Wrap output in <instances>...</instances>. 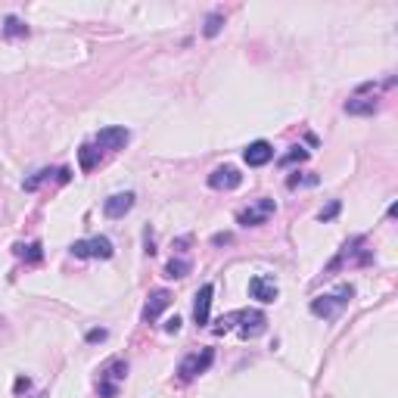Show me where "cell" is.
<instances>
[{"label": "cell", "instance_id": "cell-1", "mask_svg": "<svg viewBox=\"0 0 398 398\" xmlns=\"http://www.w3.org/2000/svg\"><path fill=\"white\" fill-rule=\"evenodd\" d=\"M234 324H240V336L243 339H256V336H262V333L267 330V317L262 314V311H256V308H246V311H234V314H224L218 324L212 327L215 336H224L227 330H234Z\"/></svg>", "mask_w": 398, "mask_h": 398}, {"label": "cell", "instance_id": "cell-2", "mask_svg": "<svg viewBox=\"0 0 398 398\" xmlns=\"http://www.w3.org/2000/svg\"><path fill=\"white\" fill-rule=\"evenodd\" d=\"M354 296V286L352 284H339L333 293H321L311 299V314L314 317H324V321H333V317L343 314V308L352 302Z\"/></svg>", "mask_w": 398, "mask_h": 398}, {"label": "cell", "instance_id": "cell-3", "mask_svg": "<svg viewBox=\"0 0 398 398\" xmlns=\"http://www.w3.org/2000/svg\"><path fill=\"white\" fill-rule=\"evenodd\" d=\"M128 376V361L125 358H110L103 367H100V383L97 392L103 398H115L119 395V383Z\"/></svg>", "mask_w": 398, "mask_h": 398}, {"label": "cell", "instance_id": "cell-4", "mask_svg": "<svg viewBox=\"0 0 398 398\" xmlns=\"http://www.w3.org/2000/svg\"><path fill=\"white\" fill-rule=\"evenodd\" d=\"M75 258H112V240L110 237H91V240H75L69 246Z\"/></svg>", "mask_w": 398, "mask_h": 398}, {"label": "cell", "instance_id": "cell-5", "mask_svg": "<svg viewBox=\"0 0 398 398\" xmlns=\"http://www.w3.org/2000/svg\"><path fill=\"white\" fill-rule=\"evenodd\" d=\"M212 361H215V352H212V349H202V352L187 354V358L180 361V367H178L180 380H193V376L206 373L208 367H212Z\"/></svg>", "mask_w": 398, "mask_h": 398}, {"label": "cell", "instance_id": "cell-6", "mask_svg": "<svg viewBox=\"0 0 398 398\" xmlns=\"http://www.w3.org/2000/svg\"><path fill=\"white\" fill-rule=\"evenodd\" d=\"M277 212V206H274V199H256L249 208H243L240 215H237V221L243 224V227H258V224H265L271 215Z\"/></svg>", "mask_w": 398, "mask_h": 398}, {"label": "cell", "instance_id": "cell-7", "mask_svg": "<svg viewBox=\"0 0 398 398\" xmlns=\"http://www.w3.org/2000/svg\"><path fill=\"white\" fill-rule=\"evenodd\" d=\"M128 140H131V131L121 128V125L103 128V131H97V137H93V143H97L100 150H110V153H115V150H125Z\"/></svg>", "mask_w": 398, "mask_h": 398}, {"label": "cell", "instance_id": "cell-8", "mask_svg": "<svg viewBox=\"0 0 398 398\" xmlns=\"http://www.w3.org/2000/svg\"><path fill=\"white\" fill-rule=\"evenodd\" d=\"M249 296L252 299H258V302H277V296H280V289H277V280L271 277V274H258V277H252L249 280Z\"/></svg>", "mask_w": 398, "mask_h": 398}, {"label": "cell", "instance_id": "cell-9", "mask_svg": "<svg viewBox=\"0 0 398 398\" xmlns=\"http://www.w3.org/2000/svg\"><path fill=\"white\" fill-rule=\"evenodd\" d=\"M240 184H243V175L234 165H221V168H215L212 175H208V187H212V190H237Z\"/></svg>", "mask_w": 398, "mask_h": 398}, {"label": "cell", "instance_id": "cell-10", "mask_svg": "<svg viewBox=\"0 0 398 398\" xmlns=\"http://www.w3.org/2000/svg\"><path fill=\"white\" fill-rule=\"evenodd\" d=\"M243 159H246L249 168H262V165H267L274 159V147L267 140H256V143H249V147L243 150Z\"/></svg>", "mask_w": 398, "mask_h": 398}, {"label": "cell", "instance_id": "cell-11", "mask_svg": "<svg viewBox=\"0 0 398 398\" xmlns=\"http://www.w3.org/2000/svg\"><path fill=\"white\" fill-rule=\"evenodd\" d=\"M131 208H134V193L131 190H128V193H112V197L103 202L106 218H125Z\"/></svg>", "mask_w": 398, "mask_h": 398}, {"label": "cell", "instance_id": "cell-12", "mask_svg": "<svg viewBox=\"0 0 398 398\" xmlns=\"http://www.w3.org/2000/svg\"><path fill=\"white\" fill-rule=\"evenodd\" d=\"M168 305H171V293H168V289H156V293H150V299H147V305H143V314L140 317L147 324H153Z\"/></svg>", "mask_w": 398, "mask_h": 398}, {"label": "cell", "instance_id": "cell-13", "mask_svg": "<svg viewBox=\"0 0 398 398\" xmlns=\"http://www.w3.org/2000/svg\"><path fill=\"white\" fill-rule=\"evenodd\" d=\"M53 178L60 180V184H66V180H72V168H41L38 175H32L22 187L25 190H38V187H44L47 180H53Z\"/></svg>", "mask_w": 398, "mask_h": 398}, {"label": "cell", "instance_id": "cell-14", "mask_svg": "<svg viewBox=\"0 0 398 398\" xmlns=\"http://www.w3.org/2000/svg\"><path fill=\"white\" fill-rule=\"evenodd\" d=\"M212 296H215V286L206 284L197 293V302H193V321L199 324V327H206L208 324V308H212Z\"/></svg>", "mask_w": 398, "mask_h": 398}, {"label": "cell", "instance_id": "cell-15", "mask_svg": "<svg viewBox=\"0 0 398 398\" xmlns=\"http://www.w3.org/2000/svg\"><path fill=\"white\" fill-rule=\"evenodd\" d=\"M380 110V97H364V93H354L352 100H345V112L349 115H373Z\"/></svg>", "mask_w": 398, "mask_h": 398}, {"label": "cell", "instance_id": "cell-16", "mask_svg": "<svg viewBox=\"0 0 398 398\" xmlns=\"http://www.w3.org/2000/svg\"><path fill=\"white\" fill-rule=\"evenodd\" d=\"M100 156H103V150H100L97 143H84V147L78 150V162H81V171H93V168H97Z\"/></svg>", "mask_w": 398, "mask_h": 398}, {"label": "cell", "instance_id": "cell-17", "mask_svg": "<svg viewBox=\"0 0 398 398\" xmlns=\"http://www.w3.org/2000/svg\"><path fill=\"white\" fill-rule=\"evenodd\" d=\"M4 34H6V38H25V34H28V25L19 22L16 16H6V19H4Z\"/></svg>", "mask_w": 398, "mask_h": 398}, {"label": "cell", "instance_id": "cell-18", "mask_svg": "<svg viewBox=\"0 0 398 398\" xmlns=\"http://www.w3.org/2000/svg\"><path fill=\"white\" fill-rule=\"evenodd\" d=\"M16 256L19 258H28V262H41V258H44V252H41V243H19L16 246Z\"/></svg>", "mask_w": 398, "mask_h": 398}, {"label": "cell", "instance_id": "cell-19", "mask_svg": "<svg viewBox=\"0 0 398 398\" xmlns=\"http://www.w3.org/2000/svg\"><path fill=\"white\" fill-rule=\"evenodd\" d=\"M187 271H190V262L187 258H171L168 265H165V277H187Z\"/></svg>", "mask_w": 398, "mask_h": 398}, {"label": "cell", "instance_id": "cell-20", "mask_svg": "<svg viewBox=\"0 0 398 398\" xmlns=\"http://www.w3.org/2000/svg\"><path fill=\"white\" fill-rule=\"evenodd\" d=\"M317 180H321L317 175H299V171H296V175L286 178V187H289V190H299V187H314Z\"/></svg>", "mask_w": 398, "mask_h": 398}, {"label": "cell", "instance_id": "cell-21", "mask_svg": "<svg viewBox=\"0 0 398 398\" xmlns=\"http://www.w3.org/2000/svg\"><path fill=\"white\" fill-rule=\"evenodd\" d=\"M221 22H224L221 13H212V16L206 19V38H215V34L221 32Z\"/></svg>", "mask_w": 398, "mask_h": 398}, {"label": "cell", "instance_id": "cell-22", "mask_svg": "<svg viewBox=\"0 0 398 398\" xmlns=\"http://www.w3.org/2000/svg\"><path fill=\"white\" fill-rule=\"evenodd\" d=\"M308 159V150H302V147H293V153H286L284 159H280V165H293V162H305Z\"/></svg>", "mask_w": 398, "mask_h": 398}, {"label": "cell", "instance_id": "cell-23", "mask_svg": "<svg viewBox=\"0 0 398 398\" xmlns=\"http://www.w3.org/2000/svg\"><path fill=\"white\" fill-rule=\"evenodd\" d=\"M336 212H339V202H330L327 208L321 212V221H330V218H336Z\"/></svg>", "mask_w": 398, "mask_h": 398}, {"label": "cell", "instance_id": "cell-24", "mask_svg": "<svg viewBox=\"0 0 398 398\" xmlns=\"http://www.w3.org/2000/svg\"><path fill=\"white\" fill-rule=\"evenodd\" d=\"M106 336H110V333H106L103 327H100V330H91V333H88V343H103Z\"/></svg>", "mask_w": 398, "mask_h": 398}, {"label": "cell", "instance_id": "cell-25", "mask_svg": "<svg viewBox=\"0 0 398 398\" xmlns=\"http://www.w3.org/2000/svg\"><path fill=\"white\" fill-rule=\"evenodd\" d=\"M180 330V317H168V324H165V333H178Z\"/></svg>", "mask_w": 398, "mask_h": 398}, {"label": "cell", "instance_id": "cell-26", "mask_svg": "<svg viewBox=\"0 0 398 398\" xmlns=\"http://www.w3.org/2000/svg\"><path fill=\"white\" fill-rule=\"evenodd\" d=\"M221 243H230V237L227 234H218V237H215V246H221Z\"/></svg>", "mask_w": 398, "mask_h": 398}]
</instances>
